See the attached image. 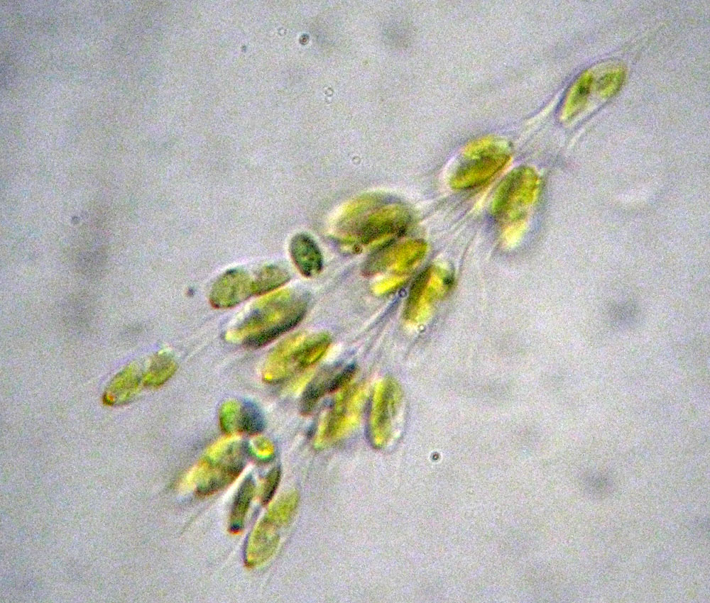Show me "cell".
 <instances>
[{
  "label": "cell",
  "instance_id": "6da1fadb",
  "mask_svg": "<svg viewBox=\"0 0 710 603\" xmlns=\"http://www.w3.org/2000/svg\"><path fill=\"white\" fill-rule=\"evenodd\" d=\"M307 299L303 294L280 291L258 302L254 309L228 334L244 345L259 348L295 328L304 318Z\"/></svg>",
  "mask_w": 710,
  "mask_h": 603
},
{
  "label": "cell",
  "instance_id": "7a4b0ae2",
  "mask_svg": "<svg viewBox=\"0 0 710 603\" xmlns=\"http://www.w3.org/2000/svg\"><path fill=\"white\" fill-rule=\"evenodd\" d=\"M470 162L454 173L451 185L456 189H467L482 184L500 172L509 160V155L495 142L482 140L466 150Z\"/></svg>",
  "mask_w": 710,
  "mask_h": 603
},
{
  "label": "cell",
  "instance_id": "3957f363",
  "mask_svg": "<svg viewBox=\"0 0 710 603\" xmlns=\"http://www.w3.org/2000/svg\"><path fill=\"white\" fill-rule=\"evenodd\" d=\"M313 364L311 335L295 333L270 352L263 365L262 377L266 382L277 383Z\"/></svg>",
  "mask_w": 710,
  "mask_h": 603
},
{
  "label": "cell",
  "instance_id": "277c9868",
  "mask_svg": "<svg viewBox=\"0 0 710 603\" xmlns=\"http://www.w3.org/2000/svg\"><path fill=\"white\" fill-rule=\"evenodd\" d=\"M537 175L530 167H521L510 172L495 194L492 211L501 219H515L534 199Z\"/></svg>",
  "mask_w": 710,
  "mask_h": 603
},
{
  "label": "cell",
  "instance_id": "5b68a950",
  "mask_svg": "<svg viewBox=\"0 0 710 603\" xmlns=\"http://www.w3.org/2000/svg\"><path fill=\"white\" fill-rule=\"evenodd\" d=\"M364 389L346 387L321 418L317 431L318 442H328L349 432L356 424L364 400Z\"/></svg>",
  "mask_w": 710,
  "mask_h": 603
},
{
  "label": "cell",
  "instance_id": "8992f818",
  "mask_svg": "<svg viewBox=\"0 0 710 603\" xmlns=\"http://www.w3.org/2000/svg\"><path fill=\"white\" fill-rule=\"evenodd\" d=\"M400 401V389L394 380L386 379L375 386L366 426L368 438L374 446H381L388 439Z\"/></svg>",
  "mask_w": 710,
  "mask_h": 603
},
{
  "label": "cell",
  "instance_id": "52a82bcc",
  "mask_svg": "<svg viewBox=\"0 0 710 603\" xmlns=\"http://www.w3.org/2000/svg\"><path fill=\"white\" fill-rule=\"evenodd\" d=\"M219 457L205 464L203 481L198 487L200 494L214 492L233 482L245 464V450L236 442H225L220 446Z\"/></svg>",
  "mask_w": 710,
  "mask_h": 603
},
{
  "label": "cell",
  "instance_id": "ba28073f",
  "mask_svg": "<svg viewBox=\"0 0 710 603\" xmlns=\"http://www.w3.org/2000/svg\"><path fill=\"white\" fill-rule=\"evenodd\" d=\"M253 295V277L241 269H231L213 284L209 302L217 309L234 307Z\"/></svg>",
  "mask_w": 710,
  "mask_h": 603
},
{
  "label": "cell",
  "instance_id": "9c48e42d",
  "mask_svg": "<svg viewBox=\"0 0 710 603\" xmlns=\"http://www.w3.org/2000/svg\"><path fill=\"white\" fill-rule=\"evenodd\" d=\"M290 253L293 263L303 276L312 277L322 271L323 260L321 251L309 236L304 233L295 235L290 243Z\"/></svg>",
  "mask_w": 710,
  "mask_h": 603
},
{
  "label": "cell",
  "instance_id": "30bf717a",
  "mask_svg": "<svg viewBox=\"0 0 710 603\" xmlns=\"http://www.w3.org/2000/svg\"><path fill=\"white\" fill-rule=\"evenodd\" d=\"M290 280L288 272L276 265H267L253 277L254 296H260L278 289Z\"/></svg>",
  "mask_w": 710,
  "mask_h": 603
},
{
  "label": "cell",
  "instance_id": "8fae6325",
  "mask_svg": "<svg viewBox=\"0 0 710 603\" xmlns=\"http://www.w3.org/2000/svg\"><path fill=\"white\" fill-rule=\"evenodd\" d=\"M254 489L253 478L251 475H248L241 485L232 505L229 526L232 531L237 532L242 529Z\"/></svg>",
  "mask_w": 710,
  "mask_h": 603
},
{
  "label": "cell",
  "instance_id": "7c38bea8",
  "mask_svg": "<svg viewBox=\"0 0 710 603\" xmlns=\"http://www.w3.org/2000/svg\"><path fill=\"white\" fill-rule=\"evenodd\" d=\"M177 365L167 353H161L153 359L143 377L144 385L158 387L165 383L175 373Z\"/></svg>",
  "mask_w": 710,
  "mask_h": 603
},
{
  "label": "cell",
  "instance_id": "4fadbf2b",
  "mask_svg": "<svg viewBox=\"0 0 710 603\" xmlns=\"http://www.w3.org/2000/svg\"><path fill=\"white\" fill-rule=\"evenodd\" d=\"M334 369L327 370L320 374L306 387L300 403V411L309 415L325 394L329 393V382Z\"/></svg>",
  "mask_w": 710,
  "mask_h": 603
},
{
  "label": "cell",
  "instance_id": "5bb4252c",
  "mask_svg": "<svg viewBox=\"0 0 710 603\" xmlns=\"http://www.w3.org/2000/svg\"><path fill=\"white\" fill-rule=\"evenodd\" d=\"M264 427V416L258 406L249 401L241 402L239 433L257 435L263 431Z\"/></svg>",
  "mask_w": 710,
  "mask_h": 603
},
{
  "label": "cell",
  "instance_id": "9a60e30c",
  "mask_svg": "<svg viewBox=\"0 0 710 603\" xmlns=\"http://www.w3.org/2000/svg\"><path fill=\"white\" fill-rule=\"evenodd\" d=\"M241 402L227 401L224 403L219 412V421L222 431L228 435L239 433V424Z\"/></svg>",
  "mask_w": 710,
  "mask_h": 603
},
{
  "label": "cell",
  "instance_id": "2e32d148",
  "mask_svg": "<svg viewBox=\"0 0 710 603\" xmlns=\"http://www.w3.org/2000/svg\"><path fill=\"white\" fill-rule=\"evenodd\" d=\"M139 383L140 378L136 370L133 367H129L116 376L108 392H122L129 397L135 392Z\"/></svg>",
  "mask_w": 710,
  "mask_h": 603
},
{
  "label": "cell",
  "instance_id": "e0dca14e",
  "mask_svg": "<svg viewBox=\"0 0 710 603\" xmlns=\"http://www.w3.org/2000/svg\"><path fill=\"white\" fill-rule=\"evenodd\" d=\"M356 372V367L354 364L347 365L338 370L334 369L330 379L329 393H333L346 387L353 379Z\"/></svg>",
  "mask_w": 710,
  "mask_h": 603
},
{
  "label": "cell",
  "instance_id": "ac0fdd59",
  "mask_svg": "<svg viewBox=\"0 0 710 603\" xmlns=\"http://www.w3.org/2000/svg\"><path fill=\"white\" fill-rule=\"evenodd\" d=\"M280 478V469L279 467L273 468L265 477L261 492V499L263 504L268 503L273 496Z\"/></svg>",
  "mask_w": 710,
  "mask_h": 603
}]
</instances>
